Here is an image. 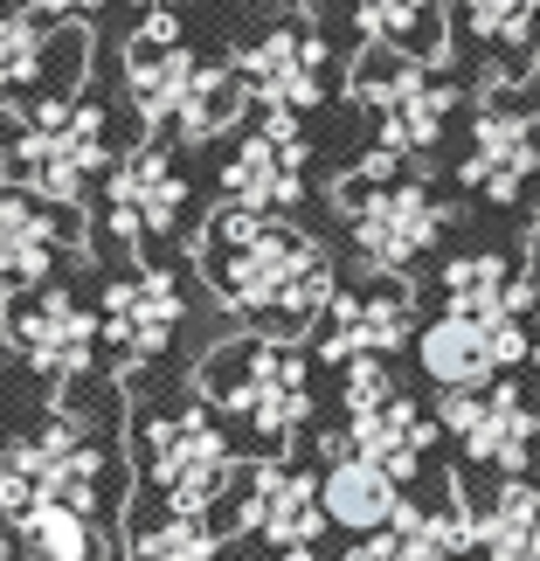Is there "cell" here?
<instances>
[{"mask_svg":"<svg viewBox=\"0 0 540 561\" xmlns=\"http://www.w3.org/2000/svg\"><path fill=\"white\" fill-rule=\"evenodd\" d=\"M479 548L485 561H540V492L533 485H499L492 506L479 513Z\"/></svg>","mask_w":540,"mask_h":561,"instance_id":"cell-26","label":"cell"},{"mask_svg":"<svg viewBox=\"0 0 540 561\" xmlns=\"http://www.w3.org/2000/svg\"><path fill=\"white\" fill-rule=\"evenodd\" d=\"M133 561H215V534L202 527V513H166L133 541Z\"/></svg>","mask_w":540,"mask_h":561,"instance_id":"cell-28","label":"cell"},{"mask_svg":"<svg viewBox=\"0 0 540 561\" xmlns=\"http://www.w3.org/2000/svg\"><path fill=\"white\" fill-rule=\"evenodd\" d=\"M354 98L381 118V146H388V153H402V160L409 153H429V146L444 139L450 104H458V91L437 77V62L402 56V49H381V42L360 56Z\"/></svg>","mask_w":540,"mask_h":561,"instance_id":"cell-6","label":"cell"},{"mask_svg":"<svg viewBox=\"0 0 540 561\" xmlns=\"http://www.w3.org/2000/svg\"><path fill=\"white\" fill-rule=\"evenodd\" d=\"M139 8H174V0H139Z\"/></svg>","mask_w":540,"mask_h":561,"instance_id":"cell-34","label":"cell"},{"mask_svg":"<svg viewBox=\"0 0 540 561\" xmlns=\"http://www.w3.org/2000/svg\"><path fill=\"white\" fill-rule=\"evenodd\" d=\"M354 21L367 42L437 62L444 56V0H354Z\"/></svg>","mask_w":540,"mask_h":561,"instance_id":"cell-25","label":"cell"},{"mask_svg":"<svg viewBox=\"0 0 540 561\" xmlns=\"http://www.w3.org/2000/svg\"><path fill=\"white\" fill-rule=\"evenodd\" d=\"M8 347L49 388H70V381L91 375V360L104 347V327H97V312L77 306L62 285H35L28 298L8 306Z\"/></svg>","mask_w":540,"mask_h":561,"instance_id":"cell-9","label":"cell"},{"mask_svg":"<svg viewBox=\"0 0 540 561\" xmlns=\"http://www.w3.org/2000/svg\"><path fill=\"white\" fill-rule=\"evenodd\" d=\"M540 21V0H464V28L479 42H499V49H520Z\"/></svg>","mask_w":540,"mask_h":561,"instance_id":"cell-29","label":"cell"},{"mask_svg":"<svg viewBox=\"0 0 540 561\" xmlns=\"http://www.w3.org/2000/svg\"><path fill=\"white\" fill-rule=\"evenodd\" d=\"M319 492H326V520L347 527V534H375V527H388L402 513V479L388 465L360 458V450H333Z\"/></svg>","mask_w":540,"mask_h":561,"instance_id":"cell-23","label":"cell"},{"mask_svg":"<svg viewBox=\"0 0 540 561\" xmlns=\"http://www.w3.org/2000/svg\"><path fill=\"white\" fill-rule=\"evenodd\" d=\"M533 70H540V42H533Z\"/></svg>","mask_w":540,"mask_h":561,"instance_id":"cell-36","label":"cell"},{"mask_svg":"<svg viewBox=\"0 0 540 561\" xmlns=\"http://www.w3.org/2000/svg\"><path fill=\"white\" fill-rule=\"evenodd\" d=\"M533 360H540V306H533Z\"/></svg>","mask_w":540,"mask_h":561,"instance_id":"cell-33","label":"cell"},{"mask_svg":"<svg viewBox=\"0 0 540 561\" xmlns=\"http://www.w3.org/2000/svg\"><path fill=\"white\" fill-rule=\"evenodd\" d=\"M146 479L174 513H208L235 479V450L202 409L146 423Z\"/></svg>","mask_w":540,"mask_h":561,"instance_id":"cell-8","label":"cell"},{"mask_svg":"<svg viewBox=\"0 0 540 561\" xmlns=\"http://www.w3.org/2000/svg\"><path fill=\"white\" fill-rule=\"evenodd\" d=\"M235 70H243L250 104L298 118V112H312V104L326 98V42L312 28H271L256 49L235 56Z\"/></svg>","mask_w":540,"mask_h":561,"instance_id":"cell-17","label":"cell"},{"mask_svg":"<svg viewBox=\"0 0 540 561\" xmlns=\"http://www.w3.org/2000/svg\"><path fill=\"white\" fill-rule=\"evenodd\" d=\"M14 541L28 561H104V534L83 506H28L14 513Z\"/></svg>","mask_w":540,"mask_h":561,"instance_id":"cell-27","label":"cell"},{"mask_svg":"<svg viewBox=\"0 0 540 561\" xmlns=\"http://www.w3.org/2000/svg\"><path fill=\"white\" fill-rule=\"evenodd\" d=\"M8 160H14V153H8V139H0V181H8Z\"/></svg>","mask_w":540,"mask_h":561,"instance_id":"cell-32","label":"cell"},{"mask_svg":"<svg viewBox=\"0 0 540 561\" xmlns=\"http://www.w3.org/2000/svg\"><path fill=\"white\" fill-rule=\"evenodd\" d=\"M540 306V285L520 277L506 256H458L444 271V312L464 319H527Z\"/></svg>","mask_w":540,"mask_h":561,"instance_id":"cell-24","label":"cell"},{"mask_svg":"<svg viewBox=\"0 0 540 561\" xmlns=\"http://www.w3.org/2000/svg\"><path fill=\"white\" fill-rule=\"evenodd\" d=\"M77 250H83L77 208L42 202V194H0V285L8 291H35Z\"/></svg>","mask_w":540,"mask_h":561,"instance_id":"cell-16","label":"cell"},{"mask_svg":"<svg viewBox=\"0 0 540 561\" xmlns=\"http://www.w3.org/2000/svg\"><path fill=\"white\" fill-rule=\"evenodd\" d=\"M429 416L395 388V375L381 360H354L347 368V444L360 458L388 465L395 479H416L423 471V450H429Z\"/></svg>","mask_w":540,"mask_h":561,"instance_id":"cell-10","label":"cell"},{"mask_svg":"<svg viewBox=\"0 0 540 561\" xmlns=\"http://www.w3.org/2000/svg\"><path fill=\"white\" fill-rule=\"evenodd\" d=\"M333 202L347 215V236H354L360 264L381 271V277L409 271L444 229V202L423 181H402V174H367V167H354V174H340Z\"/></svg>","mask_w":540,"mask_h":561,"instance_id":"cell-4","label":"cell"},{"mask_svg":"<svg viewBox=\"0 0 540 561\" xmlns=\"http://www.w3.org/2000/svg\"><path fill=\"white\" fill-rule=\"evenodd\" d=\"M0 561H8V527H0Z\"/></svg>","mask_w":540,"mask_h":561,"instance_id":"cell-35","label":"cell"},{"mask_svg":"<svg viewBox=\"0 0 540 561\" xmlns=\"http://www.w3.org/2000/svg\"><path fill=\"white\" fill-rule=\"evenodd\" d=\"M187 208V174L174 167L166 146H139L104 174V215L125 236V250H146L153 236H174Z\"/></svg>","mask_w":540,"mask_h":561,"instance_id":"cell-14","label":"cell"},{"mask_svg":"<svg viewBox=\"0 0 540 561\" xmlns=\"http://www.w3.org/2000/svg\"><path fill=\"white\" fill-rule=\"evenodd\" d=\"M181 319H187V298H181V285L166 271L112 277V285H104V306H97V327H104V347H112L118 381L139 375L146 360H160Z\"/></svg>","mask_w":540,"mask_h":561,"instance_id":"cell-11","label":"cell"},{"mask_svg":"<svg viewBox=\"0 0 540 561\" xmlns=\"http://www.w3.org/2000/svg\"><path fill=\"white\" fill-rule=\"evenodd\" d=\"M429 381L444 388H485L499 368L533 354V327L527 319H464V312H444L429 319L423 340H416Z\"/></svg>","mask_w":540,"mask_h":561,"instance_id":"cell-12","label":"cell"},{"mask_svg":"<svg viewBox=\"0 0 540 561\" xmlns=\"http://www.w3.org/2000/svg\"><path fill=\"white\" fill-rule=\"evenodd\" d=\"M97 485H104V450L70 423H49L35 437L8 444L0 458V513H28V506H97Z\"/></svg>","mask_w":540,"mask_h":561,"instance_id":"cell-7","label":"cell"},{"mask_svg":"<svg viewBox=\"0 0 540 561\" xmlns=\"http://www.w3.org/2000/svg\"><path fill=\"white\" fill-rule=\"evenodd\" d=\"M533 174H540V118L506 98H492L479 112V125H471L464 187H479L485 202H513Z\"/></svg>","mask_w":540,"mask_h":561,"instance_id":"cell-18","label":"cell"},{"mask_svg":"<svg viewBox=\"0 0 540 561\" xmlns=\"http://www.w3.org/2000/svg\"><path fill=\"white\" fill-rule=\"evenodd\" d=\"M104 153H112V139H104V112H91V104L42 98L35 112H21L14 160L28 174V194H42V202L77 208L91 174L104 167Z\"/></svg>","mask_w":540,"mask_h":561,"instance_id":"cell-5","label":"cell"},{"mask_svg":"<svg viewBox=\"0 0 540 561\" xmlns=\"http://www.w3.org/2000/svg\"><path fill=\"white\" fill-rule=\"evenodd\" d=\"M243 527L256 541H271L277 554L285 548H312L319 527H326V492H319L312 471L298 465H256L250 471V500H243Z\"/></svg>","mask_w":540,"mask_h":561,"instance_id":"cell-19","label":"cell"},{"mask_svg":"<svg viewBox=\"0 0 540 561\" xmlns=\"http://www.w3.org/2000/svg\"><path fill=\"white\" fill-rule=\"evenodd\" d=\"M42 8H49V14H91L97 0H42Z\"/></svg>","mask_w":540,"mask_h":561,"instance_id":"cell-30","label":"cell"},{"mask_svg":"<svg viewBox=\"0 0 540 561\" xmlns=\"http://www.w3.org/2000/svg\"><path fill=\"white\" fill-rule=\"evenodd\" d=\"M444 430L464 444L471 465H499V471H520L540 444V416L520 388H444Z\"/></svg>","mask_w":540,"mask_h":561,"instance_id":"cell-13","label":"cell"},{"mask_svg":"<svg viewBox=\"0 0 540 561\" xmlns=\"http://www.w3.org/2000/svg\"><path fill=\"white\" fill-rule=\"evenodd\" d=\"M222 194L235 208H256V215L298 208V194H306V133H298L291 112H271L235 146V160L222 167Z\"/></svg>","mask_w":540,"mask_h":561,"instance_id":"cell-15","label":"cell"},{"mask_svg":"<svg viewBox=\"0 0 540 561\" xmlns=\"http://www.w3.org/2000/svg\"><path fill=\"white\" fill-rule=\"evenodd\" d=\"M125 91H133L146 125H181V139L229 133L235 112L250 104L243 70H235V62H202L181 42L166 8H153L146 28L125 42Z\"/></svg>","mask_w":540,"mask_h":561,"instance_id":"cell-2","label":"cell"},{"mask_svg":"<svg viewBox=\"0 0 540 561\" xmlns=\"http://www.w3.org/2000/svg\"><path fill=\"white\" fill-rule=\"evenodd\" d=\"M409 333H416L409 291H333L319 354H326L333 368H354V360H388Z\"/></svg>","mask_w":540,"mask_h":561,"instance_id":"cell-21","label":"cell"},{"mask_svg":"<svg viewBox=\"0 0 540 561\" xmlns=\"http://www.w3.org/2000/svg\"><path fill=\"white\" fill-rule=\"evenodd\" d=\"M471 541H479V513H471L464 492L450 485V500H444L437 513L402 506L388 527L360 534V541L347 548V561H458Z\"/></svg>","mask_w":540,"mask_h":561,"instance_id":"cell-20","label":"cell"},{"mask_svg":"<svg viewBox=\"0 0 540 561\" xmlns=\"http://www.w3.org/2000/svg\"><path fill=\"white\" fill-rule=\"evenodd\" d=\"M194 264H202V277L215 285V298L229 312H243L271 340L306 333L333 306L326 250L306 229L277 222V215H256V208H235V202L215 208V222L194 243Z\"/></svg>","mask_w":540,"mask_h":561,"instance_id":"cell-1","label":"cell"},{"mask_svg":"<svg viewBox=\"0 0 540 561\" xmlns=\"http://www.w3.org/2000/svg\"><path fill=\"white\" fill-rule=\"evenodd\" d=\"M62 62L83 70V28H49L28 8H0V98H28Z\"/></svg>","mask_w":540,"mask_h":561,"instance_id":"cell-22","label":"cell"},{"mask_svg":"<svg viewBox=\"0 0 540 561\" xmlns=\"http://www.w3.org/2000/svg\"><path fill=\"white\" fill-rule=\"evenodd\" d=\"M533 271H540V215H533Z\"/></svg>","mask_w":540,"mask_h":561,"instance_id":"cell-31","label":"cell"},{"mask_svg":"<svg viewBox=\"0 0 540 561\" xmlns=\"http://www.w3.org/2000/svg\"><path fill=\"white\" fill-rule=\"evenodd\" d=\"M291 8H312V0H291Z\"/></svg>","mask_w":540,"mask_h":561,"instance_id":"cell-37","label":"cell"},{"mask_svg":"<svg viewBox=\"0 0 540 561\" xmlns=\"http://www.w3.org/2000/svg\"><path fill=\"white\" fill-rule=\"evenodd\" d=\"M202 388L215 409L243 416L264 444H291L312 416V388H306V360H298L291 340H243V347L208 354Z\"/></svg>","mask_w":540,"mask_h":561,"instance_id":"cell-3","label":"cell"}]
</instances>
